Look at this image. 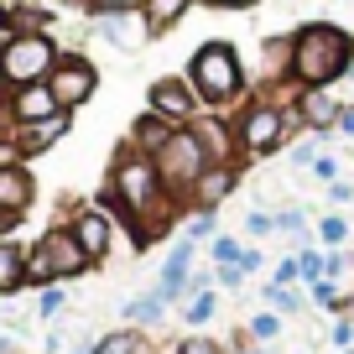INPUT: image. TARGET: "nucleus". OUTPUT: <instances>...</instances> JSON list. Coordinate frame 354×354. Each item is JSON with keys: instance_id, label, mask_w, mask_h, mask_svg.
I'll return each mask as SVG.
<instances>
[{"instance_id": "a211bd4d", "label": "nucleus", "mask_w": 354, "mask_h": 354, "mask_svg": "<svg viewBox=\"0 0 354 354\" xmlns=\"http://www.w3.org/2000/svg\"><path fill=\"white\" fill-rule=\"evenodd\" d=\"M188 11V0H146L141 16L151 21V32H167V26H177V16Z\"/></svg>"}, {"instance_id": "c756f323", "label": "nucleus", "mask_w": 354, "mask_h": 354, "mask_svg": "<svg viewBox=\"0 0 354 354\" xmlns=\"http://www.w3.org/2000/svg\"><path fill=\"white\" fill-rule=\"evenodd\" d=\"M245 230H250V234H271V230H277V214H250Z\"/></svg>"}, {"instance_id": "412c9836", "label": "nucleus", "mask_w": 354, "mask_h": 354, "mask_svg": "<svg viewBox=\"0 0 354 354\" xmlns=\"http://www.w3.org/2000/svg\"><path fill=\"white\" fill-rule=\"evenodd\" d=\"M198 141L209 146V156H214V162H224V156H230V136L219 131V120H203V125H198Z\"/></svg>"}, {"instance_id": "ddd939ff", "label": "nucleus", "mask_w": 354, "mask_h": 354, "mask_svg": "<svg viewBox=\"0 0 354 354\" xmlns=\"http://www.w3.org/2000/svg\"><path fill=\"white\" fill-rule=\"evenodd\" d=\"M32 172L26 167H0V209L6 214H21L26 203H32Z\"/></svg>"}, {"instance_id": "ea45409f", "label": "nucleus", "mask_w": 354, "mask_h": 354, "mask_svg": "<svg viewBox=\"0 0 354 354\" xmlns=\"http://www.w3.org/2000/svg\"><path fill=\"white\" fill-rule=\"evenodd\" d=\"M339 131H344V136H354V110H344V115H339Z\"/></svg>"}, {"instance_id": "1a4fd4ad", "label": "nucleus", "mask_w": 354, "mask_h": 354, "mask_svg": "<svg viewBox=\"0 0 354 354\" xmlns=\"http://www.w3.org/2000/svg\"><path fill=\"white\" fill-rule=\"evenodd\" d=\"M151 110L167 115L172 125H183V120H193V115H198V94H193V84L156 78V84H151Z\"/></svg>"}, {"instance_id": "20e7f679", "label": "nucleus", "mask_w": 354, "mask_h": 354, "mask_svg": "<svg viewBox=\"0 0 354 354\" xmlns=\"http://www.w3.org/2000/svg\"><path fill=\"white\" fill-rule=\"evenodd\" d=\"M84 266H88V255H84V245L73 240V230H53V234H42L37 255L26 261V281L53 287V281H63V277H78Z\"/></svg>"}, {"instance_id": "4c0bfd02", "label": "nucleus", "mask_w": 354, "mask_h": 354, "mask_svg": "<svg viewBox=\"0 0 354 354\" xmlns=\"http://www.w3.org/2000/svg\"><path fill=\"white\" fill-rule=\"evenodd\" d=\"M240 271H245V277H250V271H261V255L245 250V255H240Z\"/></svg>"}, {"instance_id": "e433bc0d", "label": "nucleus", "mask_w": 354, "mask_h": 354, "mask_svg": "<svg viewBox=\"0 0 354 354\" xmlns=\"http://www.w3.org/2000/svg\"><path fill=\"white\" fill-rule=\"evenodd\" d=\"M219 281H224V287H245V271H240V266H219Z\"/></svg>"}, {"instance_id": "c9c22d12", "label": "nucleus", "mask_w": 354, "mask_h": 354, "mask_svg": "<svg viewBox=\"0 0 354 354\" xmlns=\"http://www.w3.org/2000/svg\"><path fill=\"white\" fill-rule=\"evenodd\" d=\"M333 344H339V349H349V344H354V323H349V318L333 323Z\"/></svg>"}, {"instance_id": "473e14b6", "label": "nucleus", "mask_w": 354, "mask_h": 354, "mask_svg": "<svg viewBox=\"0 0 354 354\" xmlns=\"http://www.w3.org/2000/svg\"><path fill=\"white\" fill-rule=\"evenodd\" d=\"M313 172H318L323 183H339V162H333V156H318V162H313Z\"/></svg>"}, {"instance_id": "b1692460", "label": "nucleus", "mask_w": 354, "mask_h": 354, "mask_svg": "<svg viewBox=\"0 0 354 354\" xmlns=\"http://www.w3.org/2000/svg\"><path fill=\"white\" fill-rule=\"evenodd\" d=\"M183 318L193 323V328H203V323L214 318V292H198V297H188V313Z\"/></svg>"}, {"instance_id": "39448f33", "label": "nucleus", "mask_w": 354, "mask_h": 354, "mask_svg": "<svg viewBox=\"0 0 354 354\" xmlns=\"http://www.w3.org/2000/svg\"><path fill=\"white\" fill-rule=\"evenodd\" d=\"M151 162H156V172H162V183H172V188H193V183L214 167V156H209V146L198 141V131H177Z\"/></svg>"}, {"instance_id": "6ab92c4d", "label": "nucleus", "mask_w": 354, "mask_h": 354, "mask_svg": "<svg viewBox=\"0 0 354 354\" xmlns=\"http://www.w3.org/2000/svg\"><path fill=\"white\" fill-rule=\"evenodd\" d=\"M162 308H167L162 287H151V292H146V297H136L131 308H125V318H136V323H156V318H162Z\"/></svg>"}, {"instance_id": "f8f14e48", "label": "nucleus", "mask_w": 354, "mask_h": 354, "mask_svg": "<svg viewBox=\"0 0 354 354\" xmlns=\"http://www.w3.org/2000/svg\"><path fill=\"white\" fill-rule=\"evenodd\" d=\"M73 240L84 245L88 261H100V255L110 250V219H104V214H94V209H84V214L73 219Z\"/></svg>"}, {"instance_id": "f704fd0d", "label": "nucleus", "mask_w": 354, "mask_h": 354, "mask_svg": "<svg viewBox=\"0 0 354 354\" xmlns=\"http://www.w3.org/2000/svg\"><path fill=\"white\" fill-rule=\"evenodd\" d=\"M349 198H354V188H349V183H328V203H333V209H344Z\"/></svg>"}, {"instance_id": "9d476101", "label": "nucleus", "mask_w": 354, "mask_h": 354, "mask_svg": "<svg viewBox=\"0 0 354 354\" xmlns=\"http://www.w3.org/2000/svg\"><path fill=\"white\" fill-rule=\"evenodd\" d=\"M100 37L110 47H141L146 37H151V21H146L141 11H104L100 16Z\"/></svg>"}, {"instance_id": "cd10ccee", "label": "nucleus", "mask_w": 354, "mask_h": 354, "mask_svg": "<svg viewBox=\"0 0 354 354\" xmlns=\"http://www.w3.org/2000/svg\"><path fill=\"white\" fill-rule=\"evenodd\" d=\"M292 281H302V261H297V255L277 261V281H271V287H292Z\"/></svg>"}, {"instance_id": "7c9ffc66", "label": "nucleus", "mask_w": 354, "mask_h": 354, "mask_svg": "<svg viewBox=\"0 0 354 354\" xmlns=\"http://www.w3.org/2000/svg\"><path fill=\"white\" fill-rule=\"evenodd\" d=\"M313 302H323V308H339V287H333V281H318V287H313Z\"/></svg>"}, {"instance_id": "79ce46f5", "label": "nucleus", "mask_w": 354, "mask_h": 354, "mask_svg": "<svg viewBox=\"0 0 354 354\" xmlns=\"http://www.w3.org/2000/svg\"><path fill=\"white\" fill-rule=\"evenodd\" d=\"M344 354H354V349H344Z\"/></svg>"}, {"instance_id": "393cba45", "label": "nucleus", "mask_w": 354, "mask_h": 354, "mask_svg": "<svg viewBox=\"0 0 354 354\" xmlns=\"http://www.w3.org/2000/svg\"><path fill=\"white\" fill-rule=\"evenodd\" d=\"M250 333H255V339H277V333H281V313H255Z\"/></svg>"}, {"instance_id": "dca6fc26", "label": "nucleus", "mask_w": 354, "mask_h": 354, "mask_svg": "<svg viewBox=\"0 0 354 354\" xmlns=\"http://www.w3.org/2000/svg\"><path fill=\"white\" fill-rule=\"evenodd\" d=\"M63 131H68V110L53 115V120H42V125H26L21 131V151H47L53 141H63Z\"/></svg>"}, {"instance_id": "72a5a7b5", "label": "nucleus", "mask_w": 354, "mask_h": 354, "mask_svg": "<svg viewBox=\"0 0 354 354\" xmlns=\"http://www.w3.org/2000/svg\"><path fill=\"white\" fill-rule=\"evenodd\" d=\"M57 308H63V292H53V287H47V292H42V302H37V313H42V318H53Z\"/></svg>"}, {"instance_id": "5701e85b", "label": "nucleus", "mask_w": 354, "mask_h": 354, "mask_svg": "<svg viewBox=\"0 0 354 354\" xmlns=\"http://www.w3.org/2000/svg\"><path fill=\"white\" fill-rule=\"evenodd\" d=\"M297 261H302V281H308V287H318V281L328 277V255H318V250H302Z\"/></svg>"}, {"instance_id": "423d86ee", "label": "nucleus", "mask_w": 354, "mask_h": 354, "mask_svg": "<svg viewBox=\"0 0 354 354\" xmlns=\"http://www.w3.org/2000/svg\"><path fill=\"white\" fill-rule=\"evenodd\" d=\"M281 136H287V110H281V104H250V110L240 115V125H234V141L250 156H266Z\"/></svg>"}, {"instance_id": "4468645a", "label": "nucleus", "mask_w": 354, "mask_h": 354, "mask_svg": "<svg viewBox=\"0 0 354 354\" xmlns=\"http://www.w3.org/2000/svg\"><path fill=\"white\" fill-rule=\"evenodd\" d=\"M297 110H302V120H308L313 131H328V125H339V104H333L328 88H302Z\"/></svg>"}, {"instance_id": "7ed1b4c3", "label": "nucleus", "mask_w": 354, "mask_h": 354, "mask_svg": "<svg viewBox=\"0 0 354 354\" xmlns=\"http://www.w3.org/2000/svg\"><path fill=\"white\" fill-rule=\"evenodd\" d=\"M240 57H234V47L230 42H209V47H198L193 53V63H188V84H193V94H198L203 104H224V100H234L240 94Z\"/></svg>"}, {"instance_id": "bb28decb", "label": "nucleus", "mask_w": 354, "mask_h": 354, "mask_svg": "<svg viewBox=\"0 0 354 354\" xmlns=\"http://www.w3.org/2000/svg\"><path fill=\"white\" fill-rule=\"evenodd\" d=\"M94 354H136V339L131 333H110V339L94 344Z\"/></svg>"}, {"instance_id": "58836bf2", "label": "nucleus", "mask_w": 354, "mask_h": 354, "mask_svg": "<svg viewBox=\"0 0 354 354\" xmlns=\"http://www.w3.org/2000/svg\"><path fill=\"white\" fill-rule=\"evenodd\" d=\"M209 6H224V11H240V6H255V0H209Z\"/></svg>"}, {"instance_id": "4be33fe9", "label": "nucleus", "mask_w": 354, "mask_h": 354, "mask_svg": "<svg viewBox=\"0 0 354 354\" xmlns=\"http://www.w3.org/2000/svg\"><path fill=\"white\" fill-rule=\"evenodd\" d=\"M266 297H271V313H281V318L302 313V297H297L292 287H266Z\"/></svg>"}, {"instance_id": "aec40b11", "label": "nucleus", "mask_w": 354, "mask_h": 354, "mask_svg": "<svg viewBox=\"0 0 354 354\" xmlns=\"http://www.w3.org/2000/svg\"><path fill=\"white\" fill-rule=\"evenodd\" d=\"M344 240H349V224H344L339 214H323V219H318V245H323V250H339Z\"/></svg>"}, {"instance_id": "6e6552de", "label": "nucleus", "mask_w": 354, "mask_h": 354, "mask_svg": "<svg viewBox=\"0 0 354 354\" xmlns=\"http://www.w3.org/2000/svg\"><path fill=\"white\" fill-rule=\"evenodd\" d=\"M11 120L21 125H42V120H53V115H63V104H57V94H53V84H26V88H11Z\"/></svg>"}, {"instance_id": "c85d7f7f", "label": "nucleus", "mask_w": 354, "mask_h": 354, "mask_svg": "<svg viewBox=\"0 0 354 354\" xmlns=\"http://www.w3.org/2000/svg\"><path fill=\"white\" fill-rule=\"evenodd\" d=\"M88 6H94V11H141V6H146V0H88Z\"/></svg>"}, {"instance_id": "a878e982", "label": "nucleus", "mask_w": 354, "mask_h": 354, "mask_svg": "<svg viewBox=\"0 0 354 354\" xmlns=\"http://www.w3.org/2000/svg\"><path fill=\"white\" fill-rule=\"evenodd\" d=\"M240 240H230V234H219V240H214V261L219 266H240Z\"/></svg>"}, {"instance_id": "f3484780", "label": "nucleus", "mask_w": 354, "mask_h": 354, "mask_svg": "<svg viewBox=\"0 0 354 354\" xmlns=\"http://www.w3.org/2000/svg\"><path fill=\"white\" fill-rule=\"evenodd\" d=\"M21 281H26V261H21V250L0 240V297H6V292H16Z\"/></svg>"}, {"instance_id": "2f4dec72", "label": "nucleus", "mask_w": 354, "mask_h": 354, "mask_svg": "<svg viewBox=\"0 0 354 354\" xmlns=\"http://www.w3.org/2000/svg\"><path fill=\"white\" fill-rule=\"evenodd\" d=\"M277 230H308L302 209H281V214H277Z\"/></svg>"}, {"instance_id": "2eb2a0df", "label": "nucleus", "mask_w": 354, "mask_h": 354, "mask_svg": "<svg viewBox=\"0 0 354 354\" xmlns=\"http://www.w3.org/2000/svg\"><path fill=\"white\" fill-rule=\"evenodd\" d=\"M230 188H234V167H230V162H214L209 172H203L198 183H193V193H198V203H203V209H214V203H219Z\"/></svg>"}, {"instance_id": "9b49d317", "label": "nucleus", "mask_w": 354, "mask_h": 354, "mask_svg": "<svg viewBox=\"0 0 354 354\" xmlns=\"http://www.w3.org/2000/svg\"><path fill=\"white\" fill-rule=\"evenodd\" d=\"M177 131H183V125H172L167 115H156V110H151V115H141V120H136V131H131V146H136L141 156H156V151H162V146L172 141Z\"/></svg>"}, {"instance_id": "f257e3e1", "label": "nucleus", "mask_w": 354, "mask_h": 354, "mask_svg": "<svg viewBox=\"0 0 354 354\" xmlns=\"http://www.w3.org/2000/svg\"><path fill=\"white\" fill-rule=\"evenodd\" d=\"M349 57H354V42L328 21H313L292 37V78L302 88H328L333 78L349 73Z\"/></svg>"}, {"instance_id": "a19ab883", "label": "nucleus", "mask_w": 354, "mask_h": 354, "mask_svg": "<svg viewBox=\"0 0 354 354\" xmlns=\"http://www.w3.org/2000/svg\"><path fill=\"white\" fill-rule=\"evenodd\" d=\"M6 234H11V214L0 209V240H6Z\"/></svg>"}, {"instance_id": "f03ea898", "label": "nucleus", "mask_w": 354, "mask_h": 354, "mask_svg": "<svg viewBox=\"0 0 354 354\" xmlns=\"http://www.w3.org/2000/svg\"><path fill=\"white\" fill-rule=\"evenodd\" d=\"M57 68V47L42 32H16L0 47V84L6 88H26V84H47V73Z\"/></svg>"}, {"instance_id": "0eeeda50", "label": "nucleus", "mask_w": 354, "mask_h": 354, "mask_svg": "<svg viewBox=\"0 0 354 354\" xmlns=\"http://www.w3.org/2000/svg\"><path fill=\"white\" fill-rule=\"evenodd\" d=\"M47 84H53V94H57L63 110H78V104L94 94V63H84V57H57V68L47 73Z\"/></svg>"}]
</instances>
